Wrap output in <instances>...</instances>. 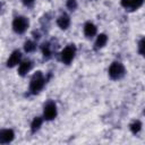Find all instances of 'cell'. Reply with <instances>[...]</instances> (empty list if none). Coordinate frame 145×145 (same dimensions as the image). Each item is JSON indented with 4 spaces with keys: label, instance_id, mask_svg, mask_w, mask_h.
<instances>
[{
    "label": "cell",
    "instance_id": "cell-15",
    "mask_svg": "<svg viewBox=\"0 0 145 145\" xmlns=\"http://www.w3.org/2000/svg\"><path fill=\"white\" fill-rule=\"evenodd\" d=\"M129 128H130V131H131L133 134H137V133H139L140 129H142V122L138 121V120H136V121H134V122L129 126Z\"/></svg>",
    "mask_w": 145,
    "mask_h": 145
},
{
    "label": "cell",
    "instance_id": "cell-17",
    "mask_svg": "<svg viewBox=\"0 0 145 145\" xmlns=\"http://www.w3.org/2000/svg\"><path fill=\"white\" fill-rule=\"evenodd\" d=\"M138 52L140 56L145 57V37H143L138 43Z\"/></svg>",
    "mask_w": 145,
    "mask_h": 145
},
{
    "label": "cell",
    "instance_id": "cell-16",
    "mask_svg": "<svg viewBox=\"0 0 145 145\" xmlns=\"http://www.w3.org/2000/svg\"><path fill=\"white\" fill-rule=\"evenodd\" d=\"M144 1H145V0H131V6H130L129 9H130L131 11L138 9L139 7H142V5L144 3Z\"/></svg>",
    "mask_w": 145,
    "mask_h": 145
},
{
    "label": "cell",
    "instance_id": "cell-12",
    "mask_svg": "<svg viewBox=\"0 0 145 145\" xmlns=\"http://www.w3.org/2000/svg\"><path fill=\"white\" fill-rule=\"evenodd\" d=\"M42 122H43V119H42L41 117H35V118L33 119L32 123H31V131H32V133H36V131L41 128Z\"/></svg>",
    "mask_w": 145,
    "mask_h": 145
},
{
    "label": "cell",
    "instance_id": "cell-9",
    "mask_svg": "<svg viewBox=\"0 0 145 145\" xmlns=\"http://www.w3.org/2000/svg\"><path fill=\"white\" fill-rule=\"evenodd\" d=\"M96 31H97L96 26H95L93 23H91V22H87V23L84 25V34H85V36H86L87 39L93 37V36L96 34Z\"/></svg>",
    "mask_w": 145,
    "mask_h": 145
},
{
    "label": "cell",
    "instance_id": "cell-21",
    "mask_svg": "<svg viewBox=\"0 0 145 145\" xmlns=\"http://www.w3.org/2000/svg\"><path fill=\"white\" fill-rule=\"evenodd\" d=\"M144 113H145V110H144Z\"/></svg>",
    "mask_w": 145,
    "mask_h": 145
},
{
    "label": "cell",
    "instance_id": "cell-5",
    "mask_svg": "<svg viewBox=\"0 0 145 145\" xmlns=\"http://www.w3.org/2000/svg\"><path fill=\"white\" fill-rule=\"evenodd\" d=\"M58 114V110H57V105L53 101H49L45 105H44V110H43V118L45 120H53Z\"/></svg>",
    "mask_w": 145,
    "mask_h": 145
},
{
    "label": "cell",
    "instance_id": "cell-6",
    "mask_svg": "<svg viewBox=\"0 0 145 145\" xmlns=\"http://www.w3.org/2000/svg\"><path fill=\"white\" fill-rule=\"evenodd\" d=\"M15 138V133L12 129H2L0 131V143L1 144H8L11 143Z\"/></svg>",
    "mask_w": 145,
    "mask_h": 145
},
{
    "label": "cell",
    "instance_id": "cell-4",
    "mask_svg": "<svg viewBox=\"0 0 145 145\" xmlns=\"http://www.w3.org/2000/svg\"><path fill=\"white\" fill-rule=\"evenodd\" d=\"M75 54H76V48L74 44H69L68 46H66L61 53H60V59L61 61L65 63V65H69L74 58H75Z\"/></svg>",
    "mask_w": 145,
    "mask_h": 145
},
{
    "label": "cell",
    "instance_id": "cell-7",
    "mask_svg": "<svg viewBox=\"0 0 145 145\" xmlns=\"http://www.w3.org/2000/svg\"><path fill=\"white\" fill-rule=\"evenodd\" d=\"M20 60H22V53H20V51L19 50H15V51H12V53L10 54V57L7 60V67L12 68V67L17 66L18 63H20Z\"/></svg>",
    "mask_w": 145,
    "mask_h": 145
},
{
    "label": "cell",
    "instance_id": "cell-20",
    "mask_svg": "<svg viewBox=\"0 0 145 145\" xmlns=\"http://www.w3.org/2000/svg\"><path fill=\"white\" fill-rule=\"evenodd\" d=\"M34 1H35V0H23V3H24L25 6H32V5L34 3Z\"/></svg>",
    "mask_w": 145,
    "mask_h": 145
},
{
    "label": "cell",
    "instance_id": "cell-1",
    "mask_svg": "<svg viewBox=\"0 0 145 145\" xmlns=\"http://www.w3.org/2000/svg\"><path fill=\"white\" fill-rule=\"evenodd\" d=\"M45 84V78L43 76V74L41 71H36L32 78H31V83H29V91L32 94H37L42 91V88L44 87Z\"/></svg>",
    "mask_w": 145,
    "mask_h": 145
},
{
    "label": "cell",
    "instance_id": "cell-18",
    "mask_svg": "<svg viewBox=\"0 0 145 145\" xmlns=\"http://www.w3.org/2000/svg\"><path fill=\"white\" fill-rule=\"evenodd\" d=\"M66 6H67V8L69 9V10H75L76 8H77V1L76 0H67V3H66Z\"/></svg>",
    "mask_w": 145,
    "mask_h": 145
},
{
    "label": "cell",
    "instance_id": "cell-2",
    "mask_svg": "<svg viewBox=\"0 0 145 145\" xmlns=\"http://www.w3.org/2000/svg\"><path fill=\"white\" fill-rule=\"evenodd\" d=\"M126 74V69H125V66L120 62V61H114L110 65L109 67V76L111 79H120L125 76Z\"/></svg>",
    "mask_w": 145,
    "mask_h": 145
},
{
    "label": "cell",
    "instance_id": "cell-14",
    "mask_svg": "<svg viewBox=\"0 0 145 145\" xmlns=\"http://www.w3.org/2000/svg\"><path fill=\"white\" fill-rule=\"evenodd\" d=\"M42 52H43L44 59H49L51 57V45H50V43L46 42L42 45Z\"/></svg>",
    "mask_w": 145,
    "mask_h": 145
},
{
    "label": "cell",
    "instance_id": "cell-3",
    "mask_svg": "<svg viewBox=\"0 0 145 145\" xmlns=\"http://www.w3.org/2000/svg\"><path fill=\"white\" fill-rule=\"evenodd\" d=\"M29 26V20L28 18L24 16H17L12 20V29L17 34H23L26 32V29Z\"/></svg>",
    "mask_w": 145,
    "mask_h": 145
},
{
    "label": "cell",
    "instance_id": "cell-11",
    "mask_svg": "<svg viewBox=\"0 0 145 145\" xmlns=\"http://www.w3.org/2000/svg\"><path fill=\"white\" fill-rule=\"evenodd\" d=\"M106 42H108V36H106L104 33H101V34L97 36L96 41H95V44H94V49H95V50L102 49V48H103V46L106 44Z\"/></svg>",
    "mask_w": 145,
    "mask_h": 145
},
{
    "label": "cell",
    "instance_id": "cell-19",
    "mask_svg": "<svg viewBox=\"0 0 145 145\" xmlns=\"http://www.w3.org/2000/svg\"><path fill=\"white\" fill-rule=\"evenodd\" d=\"M120 2H121V6L126 9H129L131 6V0H121Z\"/></svg>",
    "mask_w": 145,
    "mask_h": 145
},
{
    "label": "cell",
    "instance_id": "cell-10",
    "mask_svg": "<svg viewBox=\"0 0 145 145\" xmlns=\"http://www.w3.org/2000/svg\"><path fill=\"white\" fill-rule=\"evenodd\" d=\"M57 24L61 29H67L70 25V17L67 14H62L58 19H57Z\"/></svg>",
    "mask_w": 145,
    "mask_h": 145
},
{
    "label": "cell",
    "instance_id": "cell-13",
    "mask_svg": "<svg viewBox=\"0 0 145 145\" xmlns=\"http://www.w3.org/2000/svg\"><path fill=\"white\" fill-rule=\"evenodd\" d=\"M24 50L25 52L27 53H31V52H34L36 50V43L34 41H26L24 43Z\"/></svg>",
    "mask_w": 145,
    "mask_h": 145
},
{
    "label": "cell",
    "instance_id": "cell-8",
    "mask_svg": "<svg viewBox=\"0 0 145 145\" xmlns=\"http://www.w3.org/2000/svg\"><path fill=\"white\" fill-rule=\"evenodd\" d=\"M33 67V63L31 60H24L19 63V67H18V74L20 76H25Z\"/></svg>",
    "mask_w": 145,
    "mask_h": 145
}]
</instances>
